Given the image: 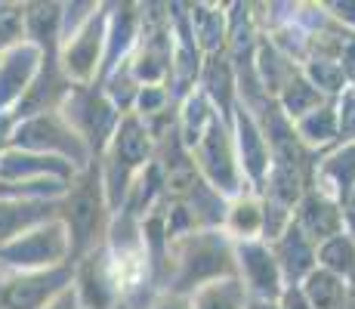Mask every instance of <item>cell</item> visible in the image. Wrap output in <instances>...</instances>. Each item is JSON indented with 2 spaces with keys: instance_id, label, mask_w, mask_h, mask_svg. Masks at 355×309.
<instances>
[{
  "instance_id": "7",
  "label": "cell",
  "mask_w": 355,
  "mask_h": 309,
  "mask_svg": "<svg viewBox=\"0 0 355 309\" xmlns=\"http://www.w3.org/2000/svg\"><path fill=\"white\" fill-rule=\"evenodd\" d=\"M68 53H65V68L68 74H74L78 81H87L96 74V53L102 47V16H90L80 31H74V37H68Z\"/></svg>"
},
{
  "instance_id": "17",
  "label": "cell",
  "mask_w": 355,
  "mask_h": 309,
  "mask_svg": "<svg viewBox=\"0 0 355 309\" xmlns=\"http://www.w3.org/2000/svg\"><path fill=\"white\" fill-rule=\"evenodd\" d=\"M112 309H130V306H112Z\"/></svg>"
},
{
  "instance_id": "9",
  "label": "cell",
  "mask_w": 355,
  "mask_h": 309,
  "mask_svg": "<svg viewBox=\"0 0 355 309\" xmlns=\"http://www.w3.org/2000/svg\"><path fill=\"white\" fill-rule=\"evenodd\" d=\"M34 59H37V50L28 44H19L3 53V59H0V102H10L12 96L25 90L34 72Z\"/></svg>"
},
{
  "instance_id": "12",
  "label": "cell",
  "mask_w": 355,
  "mask_h": 309,
  "mask_svg": "<svg viewBox=\"0 0 355 309\" xmlns=\"http://www.w3.org/2000/svg\"><path fill=\"white\" fill-rule=\"evenodd\" d=\"M192 309H244V300L235 281H210L198 294V303L192 300Z\"/></svg>"
},
{
  "instance_id": "1",
  "label": "cell",
  "mask_w": 355,
  "mask_h": 309,
  "mask_svg": "<svg viewBox=\"0 0 355 309\" xmlns=\"http://www.w3.org/2000/svg\"><path fill=\"white\" fill-rule=\"evenodd\" d=\"M65 229H68V244L71 253H84L96 244V232L102 223V183L96 174H87V180L74 185L68 195V210H65Z\"/></svg>"
},
{
  "instance_id": "15",
  "label": "cell",
  "mask_w": 355,
  "mask_h": 309,
  "mask_svg": "<svg viewBox=\"0 0 355 309\" xmlns=\"http://www.w3.org/2000/svg\"><path fill=\"white\" fill-rule=\"evenodd\" d=\"M44 309H84L78 300V294H74V287H65L62 294H56V297L50 300Z\"/></svg>"
},
{
  "instance_id": "10",
  "label": "cell",
  "mask_w": 355,
  "mask_h": 309,
  "mask_svg": "<svg viewBox=\"0 0 355 309\" xmlns=\"http://www.w3.org/2000/svg\"><path fill=\"white\" fill-rule=\"evenodd\" d=\"M148 158V133L136 118H127L114 133V164H121L124 170L139 167Z\"/></svg>"
},
{
  "instance_id": "13",
  "label": "cell",
  "mask_w": 355,
  "mask_h": 309,
  "mask_svg": "<svg viewBox=\"0 0 355 309\" xmlns=\"http://www.w3.org/2000/svg\"><path fill=\"white\" fill-rule=\"evenodd\" d=\"M229 226L244 238V242H254L259 232H263V208H259L254 198H241V201L232 208Z\"/></svg>"
},
{
  "instance_id": "14",
  "label": "cell",
  "mask_w": 355,
  "mask_h": 309,
  "mask_svg": "<svg viewBox=\"0 0 355 309\" xmlns=\"http://www.w3.org/2000/svg\"><path fill=\"white\" fill-rule=\"evenodd\" d=\"M318 102H322V93L312 87V81L306 78H293L288 84V96H284V106H288L291 118H303V115L315 112Z\"/></svg>"
},
{
  "instance_id": "4",
  "label": "cell",
  "mask_w": 355,
  "mask_h": 309,
  "mask_svg": "<svg viewBox=\"0 0 355 309\" xmlns=\"http://www.w3.org/2000/svg\"><path fill=\"white\" fill-rule=\"evenodd\" d=\"M214 232L204 235H192L186 242H180V247H186V260H176L180 272H176V287H195L207 278L223 276V260L229 257L226 244L220 238H210Z\"/></svg>"
},
{
  "instance_id": "2",
  "label": "cell",
  "mask_w": 355,
  "mask_h": 309,
  "mask_svg": "<svg viewBox=\"0 0 355 309\" xmlns=\"http://www.w3.org/2000/svg\"><path fill=\"white\" fill-rule=\"evenodd\" d=\"M65 253H71V244H68V229L62 219L53 223L50 232L34 229V232L12 238V242L0 244V260L10 266H53Z\"/></svg>"
},
{
  "instance_id": "16",
  "label": "cell",
  "mask_w": 355,
  "mask_h": 309,
  "mask_svg": "<svg viewBox=\"0 0 355 309\" xmlns=\"http://www.w3.org/2000/svg\"><path fill=\"white\" fill-rule=\"evenodd\" d=\"M152 309H192V300L182 297V294H164Z\"/></svg>"
},
{
  "instance_id": "5",
  "label": "cell",
  "mask_w": 355,
  "mask_h": 309,
  "mask_svg": "<svg viewBox=\"0 0 355 309\" xmlns=\"http://www.w3.org/2000/svg\"><path fill=\"white\" fill-rule=\"evenodd\" d=\"M198 142H201V167H204V174L210 176L214 189L235 192V161H232L229 133L216 115L210 118L207 130H204V136Z\"/></svg>"
},
{
  "instance_id": "8",
  "label": "cell",
  "mask_w": 355,
  "mask_h": 309,
  "mask_svg": "<svg viewBox=\"0 0 355 309\" xmlns=\"http://www.w3.org/2000/svg\"><path fill=\"white\" fill-rule=\"evenodd\" d=\"M293 226L309 242H331V238L340 235V210L334 204H327L324 198L309 195L300 204V217L293 219Z\"/></svg>"
},
{
  "instance_id": "3",
  "label": "cell",
  "mask_w": 355,
  "mask_h": 309,
  "mask_svg": "<svg viewBox=\"0 0 355 309\" xmlns=\"http://www.w3.org/2000/svg\"><path fill=\"white\" fill-rule=\"evenodd\" d=\"M71 281V272L65 269H50L37 272V276H25L16 281L0 285V306L3 309H44L56 294L65 291Z\"/></svg>"
},
{
  "instance_id": "11",
  "label": "cell",
  "mask_w": 355,
  "mask_h": 309,
  "mask_svg": "<svg viewBox=\"0 0 355 309\" xmlns=\"http://www.w3.org/2000/svg\"><path fill=\"white\" fill-rule=\"evenodd\" d=\"M303 297L309 300L312 309H337V300L343 297V285L334 272L327 269H312L306 278V291Z\"/></svg>"
},
{
  "instance_id": "6",
  "label": "cell",
  "mask_w": 355,
  "mask_h": 309,
  "mask_svg": "<svg viewBox=\"0 0 355 309\" xmlns=\"http://www.w3.org/2000/svg\"><path fill=\"white\" fill-rule=\"evenodd\" d=\"M238 257H241L244 281L254 287L259 297H278L282 294V269H278L275 257L269 253V247L257 242H244Z\"/></svg>"
}]
</instances>
